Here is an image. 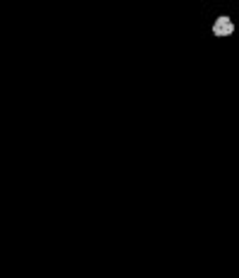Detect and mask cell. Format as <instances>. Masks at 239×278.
<instances>
[{
    "mask_svg": "<svg viewBox=\"0 0 239 278\" xmlns=\"http://www.w3.org/2000/svg\"><path fill=\"white\" fill-rule=\"evenodd\" d=\"M211 34L215 36V39H230V36L235 34V22H232V17L218 14L211 24Z\"/></svg>",
    "mask_w": 239,
    "mask_h": 278,
    "instance_id": "obj_1",
    "label": "cell"
}]
</instances>
